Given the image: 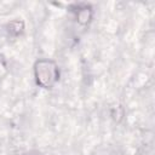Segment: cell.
<instances>
[{
  "instance_id": "obj_1",
  "label": "cell",
  "mask_w": 155,
  "mask_h": 155,
  "mask_svg": "<svg viewBox=\"0 0 155 155\" xmlns=\"http://www.w3.org/2000/svg\"><path fill=\"white\" fill-rule=\"evenodd\" d=\"M35 84L45 90L53 88L59 81V67L56 61L50 58H39L33 65Z\"/></svg>"
},
{
  "instance_id": "obj_2",
  "label": "cell",
  "mask_w": 155,
  "mask_h": 155,
  "mask_svg": "<svg viewBox=\"0 0 155 155\" xmlns=\"http://www.w3.org/2000/svg\"><path fill=\"white\" fill-rule=\"evenodd\" d=\"M93 18V11L90 5H78L75 10V19L80 25H87Z\"/></svg>"
},
{
  "instance_id": "obj_3",
  "label": "cell",
  "mask_w": 155,
  "mask_h": 155,
  "mask_svg": "<svg viewBox=\"0 0 155 155\" xmlns=\"http://www.w3.org/2000/svg\"><path fill=\"white\" fill-rule=\"evenodd\" d=\"M6 28H7V33L8 34L17 36V35H19V34L23 33V30H24V23L22 21H19V19H13V21H11V22L7 23Z\"/></svg>"
}]
</instances>
